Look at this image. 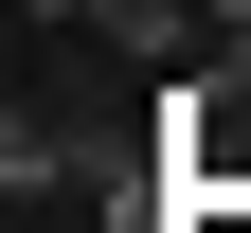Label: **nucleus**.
<instances>
[{"label": "nucleus", "instance_id": "20e7f679", "mask_svg": "<svg viewBox=\"0 0 251 233\" xmlns=\"http://www.w3.org/2000/svg\"><path fill=\"white\" fill-rule=\"evenodd\" d=\"M18 18H90V0H18Z\"/></svg>", "mask_w": 251, "mask_h": 233}, {"label": "nucleus", "instance_id": "f03ea898", "mask_svg": "<svg viewBox=\"0 0 251 233\" xmlns=\"http://www.w3.org/2000/svg\"><path fill=\"white\" fill-rule=\"evenodd\" d=\"M162 144H179V197H251V36L179 72V108H162Z\"/></svg>", "mask_w": 251, "mask_h": 233}, {"label": "nucleus", "instance_id": "f257e3e1", "mask_svg": "<svg viewBox=\"0 0 251 233\" xmlns=\"http://www.w3.org/2000/svg\"><path fill=\"white\" fill-rule=\"evenodd\" d=\"M0 180H18V233L90 215V233H179V144L162 108H108V90H18L0 108Z\"/></svg>", "mask_w": 251, "mask_h": 233}, {"label": "nucleus", "instance_id": "7ed1b4c3", "mask_svg": "<svg viewBox=\"0 0 251 233\" xmlns=\"http://www.w3.org/2000/svg\"><path fill=\"white\" fill-rule=\"evenodd\" d=\"M179 233H251V197H179Z\"/></svg>", "mask_w": 251, "mask_h": 233}]
</instances>
